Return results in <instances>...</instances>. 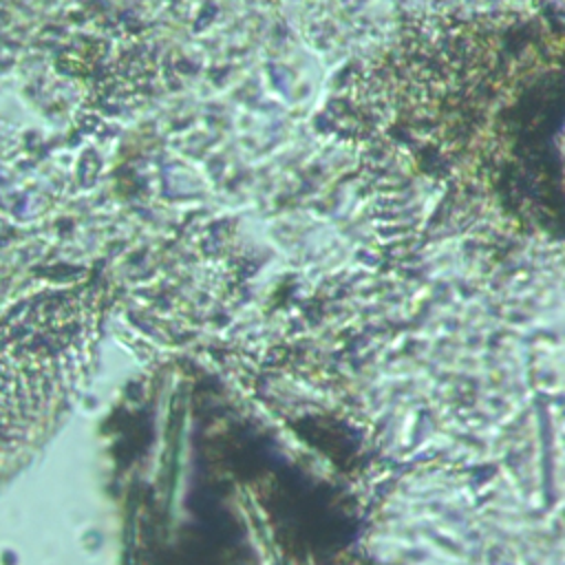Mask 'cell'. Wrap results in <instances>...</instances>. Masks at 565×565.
<instances>
[{
  "label": "cell",
  "mask_w": 565,
  "mask_h": 565,
  "mask_svg": "<svg viewBox=\"0 0 565 565\" xmlns=\"http://www.w3.org/2000/svg\"><path fill=\"white\" fill-rule=\"evenodd\" d=\"M375 126L435 194L565 236V31L545 15H437L377 71Z\"/></svg>",
  "instance_id": "1"
}]
</instances>
